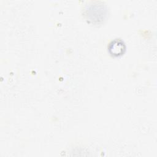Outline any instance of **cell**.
Masks as SVG:
<instances>
[{
    "instance_id": "6da1fadb",
    "label": "cell",
    "mask_w": 157,
    "mask_h": 157,
    "mask_svg": "<svg viewBox=\"0 0 157 157\" xmlns=\"http://www.w3.org/2000/svg\"><path fill=\"white\" fill-rule=\"evenodd\" d=\"M108 50L110 54L112 56H119L124 53L126 50V45L123 40L116 39L109 44Z\"/></svg>"
}]
</instances>
